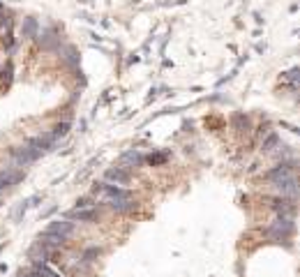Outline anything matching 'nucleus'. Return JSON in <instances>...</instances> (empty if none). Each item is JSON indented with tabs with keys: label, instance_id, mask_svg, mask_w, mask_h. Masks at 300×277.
<instances>
[{
	"label": "nucleus",
	"instance_id": "nucleus-8",
	"mask_svg": "<svg viewBox=\"0 0 300 277\" xmlns=\"http://www.w3.org/2000/svg\"><path fill=\"white\" fill-rule=\"evenodd\" d=\"M289 176H293V164H279V167H275L273 171H268L266 178L277 183V180H284V178H289Z\"/></svg>",
	"mask_w": 300,
	"mask_h": 277
},
{
	"label": "nucleus",
	"instance_id": "nucleus-10",
	"mask_svg": "<svg viewBox=\"0 0 300 277\" xmlns=\"http://www.w3.org/2000/svg\"><path fill=\"white\" fill-rule=\"evenodd\" d=\"M21 33H23V37H35V33H37V21H35V19H26Z\"/></svg>",
	"mask_w": 300,
	"mask_h": 277
},
{
	"label": "nucleus",
	"instance_id": "nucleus-2",
	"mask_svg": "<svg viewBox=\"0 0 300 277\" xmlns=\"http://www.w3.org/2000/svg\"><path fill=\"white\" fill-rule=\"evenodd\" d=\"M291 234H293V222H291L289 217H279V219H275L273 227L266 229V236H270V238H275V240L289 238Z\"/></svg>",
	"mask_w": 300,
	"mask_h": 277
},
{
	"label": "nucleus",
	"instance_id": "nucleus-12",
	"mask_svg": "<svg viewBox=\"0 0 300 277\" xmlns=\"http://www.w3.org/2000/svg\"><path fill=\"white\" fill-rule=\"evenodd\" d=\"M77 208H95V203L90 199H79L77 201Z\"/></svg>",
	"mask_w": 300,
	"mask_h": 277
},
{
	"label": "nucleus",
	"instance_id": "nucleus-11",
	"mask_svg": "<svg viewBox=\"0 0 300 277\" xmlns=\"http://www.w3.org/2000/svg\"><path fill=\"white\" fill-rule=\"evenodd\" d=\"M67 132H70V123H60V125H55V130L51 132V136H53L55 141H58L60 136H65Z\"/></svg>",
	"mask_w": 300,
	"mask_h": 277
},
{
	"label": "nucleus",
	"instance_id": "nucleus-13",
	"mask_svg": "<svg viewBox=\"0 0 300 277\" xmlns=\"http://www.w3.org/2000/svg\"><path fill=\"white\" fill-rule=\"evenodd\" d=\"M150 162L157 164V162H164V155H155V157H150Z\"/></svg>",
	"mask_w": 300,
	"mask_h": 277
},
{
	"label": "nucleus",
	"instance_id": "nucleus-4",
	"mask_svg": "<svg viewBox=\"0 0 300 277\" xmlns=\"http://www.w3.org/2000/svg\"><path fill=\"white\" fill-rule=\"evenodd\" d=\"M23 171L21 169H12V167H7V169H3L0 171V192H5L7 187H12V185H17L19 180H23Z\"/></svg>",
	"mask_w": 300,
	"mask_h": 277
},
{
	"label": "nucleus",
	"instance_id": "nucleus-1",
	"mask_svg": "<svg viewBox=\"0 0 300 277\" xmlns=\"http://www.w3.org/2000/svg\"><path fill=\"white\" fill-rule=\"evenodd\" d=\"M93 194L97 196V199H102L104 203H109V206H115V203H120V201H130V199H134L130 190L118 187V185H111V183H95Z\"/></svg>",
	"mask_w": 300,
	"mask_h": 277
},
{
	"label": "nucleus",
	"instance_id": "nucleus-7",
	"mask_svg": "<svg viewBox=\"0 0 300 277\" xmlns=\"http://www.w3.org/2000/svg\"><path fill=\"white\" fill-rule=\"evenodd\" d=\"M141 164H143V155H141V152H139V150H130V152H125V155L120 157L118 167L125 169V171H130V169L141 167Z\"/></svg>",
	"mask_w": 300,
	"mask_h": 277
},
{
	"label": "nucleus",
	"instance_id": "nucleus-9",
	"mask_svg": "<svg viewBox=\"0 0 300 277\" xmlns=\"http://www.w3.org/2000/svg\"><path fill=\"white\" fill-rule=\"evenodd\" d=\"M275 187H277L282 194L291 196V199L298 194V185H295V178H293V176H289V178H284V180H277V183H275Z\"/></svg>",
	"mask_w": 300,
	"mask_h": 277
},
{
	"label": "nucleus",
	"instance_id": "nucleus-6",
	"mask_svg": "<svg viewBox=\"0 0 300 277\" xmlns=\"http://www.w3.org/2000/svg\"><path fill=\"white\" fill-rule=\"evenodd\" d=\"M99 217L97 208H74L72 212H67V219H74V222H93Z\"/></svg>",
	"mask_w": 300,
	"mask_h": 277
},
{
	"label": "nucleus",
	"instance_id": "nucleus-5",
	"mask_svg": "<svg viewBox=\"0 0 300 277\" xmlns=\"http://www.w3.org/2000/svg\"><path fill=\"white\" fill-rule=\"evenodd\" d=\"M104 183H111V185H118V187H123V185L130 183V171H125V169H120V167L109 169V171L104 174Z\"/></svg>",
	"mask_w": 300,
	"mask_h": 277
},
{
	"label": "nucleus",
	"instance_id": "nucleus-14",
	"mask_svg": "<svg viewBox=\"0 0 300 277\" xmlns=\"http://www.w3.org/2000/svg\"><path fill=\"white\" fill-rule=\"evenodd\" d=\"M0 23H3V19H0Z\"/></svg>",
	"mask_w": 300,
	"mask_h": 277
},
{
	"label": "nucleus",
	"instance_id": "nucleus-3",
	"mask_svg": "<svg viewBox=\"0 0 300 277\" xmlns=\"http://www.w3.org/2000/svg\"><path fill=\"white\" fill-rule=\"evenodd\" d=\"M44 234H51V236H55V238L65 240V238H70V236L74 234V224H72L70 219H58V222H51Z\"/></svg>",
	"mask_w": 300,
	"mask_h": 277
}]
</instances>
